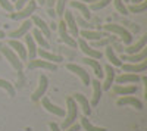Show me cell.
<instances>
[{
  "label": "cell",
  "mask_w": 147,
  "mask_h": 131,
  "mask_svg": "<svg viewBox=\"0 0 147 131\" xmlns=\"http://www.w3.org/2000/svg\"><path fill=\"white\" fill-rule=\"evenodd\" d=\"M66 106H68V112H66V120L62 124L63 130H66L69 125H72L74 122L77 121V118H78V106H77V102L74 100V97H68L66 99Z\"/></svg>",
  "instance_id": "obj_1"
},
{
  "label": "cell",
  "mask_w": 147,
  "mask_h": 131,
  "mask_svg": "<svg viewBox=\"0 0 147 131\" xmlns=\"http://www.w3.org/2000/svg\"><path fill=\"white\" fill-rule=\"evenodd\" d=\"M103 30L107 31V32H115V34L121 35V38H122V41H124V44L131 46V43H132V35H131V32L127 31L124 27L116 25V24H106V25H103Z\"/></svg>",
  "instance_id": "obj_2"
},
{
  "label": "cell",
  "mask_w": 147,
  "mask_h": 131,
  "mask_svg": "<svg viewBox=\"0 0 147 131\" xmlns=\"http://www.w3.org/2000/svg\"><path fill=\"white\" fill-rule=\"evenodd\" d=\"M35 9H37V2L35 0H30V2L27 3V6L25 7H22L21 10H18V12H10V18L13 19V21H21V19H27V18H30L34 12H35Z\"/></svg>",
  "instance_id": "obj_3"
},
{
  "label": "cell",
  "mask_w": 147,
  "mask_h": 131,
  "mask_svg": "<svg viewBox=\"0 0 147 131\" xmlns=\"http://www.w3.org/2000/svg\"><path fill=\"white\" fill-rule=\"evenodd\" d=\"M0 52H2L3 56L10 62V65L13 66L18 72H21V71H22V61L18 57V55L12 50V49H9L7 46H0Z\"/></svg>",
  "instance_id": "obj_4"
},
{
  "label": "cell",
  "mask_w": 147,
  "mask_h": 131,
  "mask_svg": "<svg viewBox=\"0 0 147 131\" xmlns=\"http://www.w3.org/2000/svg\"><path fill=\"white\" fill-rule=\"evenodd\" d=\"M63 16H65V24H66V27L69 28L71 31V37H78V25H77V21H75V16L72 15V12L71 10H65L63 12Z\"/></svg>",
  "instance_id": "obj_5"
},
{
  "label": "cell",
  "mask_w": 147,
  "mask_h": 131,
  "mask_svg": "<svg viewBox=\"0 0 147 131\" xmlns=\"http://www.w3.org/2000/svg\"><path fill=\"white\" fill-rule=\"evenodd\" d=\"M77 44L80 46V49H81L85 55H87V57L96 59V61H99V59H102V53H100L99 50L93 49V47H90V46L87 44V41H85L84 38H80V40L77 41Z\"/></svg>",
  "instance_id": "obj_6"
},
{
  "label": "cell",
  "mask_w": 147,
  "mask_h": 131,
  "mask_svg": "<svg viewBox=\"0 0 147 131\" xmlns=\"http://www.w3.org/2000/svg\"><path fill=\"white\" fill-rule=\"evenodd\" d=\"M37 68H43V69H49V71H56L57 69V66L53 62L44 61V59H30L28 69H37Z\"/></svg>",
  "instance_id": "obj_7"
},
{
  "label": "cell",
  "mask_w": 147,
  "mask_h": 131,
  "mask_svg": "<svg viewBox=\"0 0 147 131\" xmlns=\"http://www.w3.org/2000/svg\"><path fill=\"white\" fill-rule=\"evenodd\" d=\"M66 68L71 71V72H74L75 75H78L80 78H81V81H82V84L84 86H88L90 84V75H88V72L85 69H82L81 66H78V65H75V63H68L66 65Z\"/></svg>",
  "instance_id": "obj_8"
},
{
  "label": "cell",
  "mask_w": 147,
  "mask_h": 131,
  "mask_svg": "<svg viewBox=\"0 0 147 131\" xmlns=\"http://www.w3.org/2000/svg\"><path fill=\"white\" fill-rule=\"evenodd\" d=\"M57 30H59L60 40H62V41H65V43H66L68 46H71V47H77V46H78V44H77V40L74 38V37H71V35L66 32V24H65V21H63V19L59 22Z\"/></svg>",
  "instance_id": "obj_9"
},
{
  "label": "cell",
  "mask_w": 147,
  "mask_h": 131,
  "mask_svg": "<svg viewBox=\"0 0 147 131\" xmlns=\"http://www.w3.org/2000/svg\"><path fill=\"white\" fill-rule=\"evenodd\" d=\"M31 28H32V22H31V19H25V21L22 22V25H21L18 30L9 32V37H10V38H13V40H16V38H19V37H24L25 34H28V31H30Z\"/></svg>",
  "instance_id": "obj_10"
},
{
  "label": "cell",
  "mask_w": 147,
  "mask_h": 131,
  "mask_svg": "<svg viewBox=\"0 0 147 131\" xmlns=\"http://www.w3.org/2000/svg\"><path fill=\"white\" fill-rule=\"evenodd\" d=\"M47 87H49V78H47L46 75H43V74H41V75H40V84H38V88H37V90L32 93L31 99H32L34 102L40 100V99L44 96V93H46Z\"/></svg>",
  "instance_id": "obj_11"
},
{
  "label": "cell",
  "mask_w": 147,
  "mask_h": 131,
  "mask_svg": "<svg viewBox=\"0 0 147 131\" xmlns=\"http://www.w3.org/2000/svg\"><path fill=\"white\" fill-rule=\"evenodd\" d=\"M41 103H43V108L46 111H49L50 113H53L56 116H65V109L63 108H59V106H56V105H53L47 97H41Z\"/></svg>",
  "instance_id": "obj_12"
},
{
  "label": "cell",
  "mask_w": 147,
  "mask_h": 131,
  "mask_svg": "<svg viewBox=\"0 0 147 131\" xmlns=\"http://www.w3.org/2000/svg\"><path fill=\"white\" fill-rule=\"evenodd\" d=\"M31 16H32L31 18V22L34 24V25L38 27V30L41 31V34L44 35V37H52V30L46 24V21H43L40 16H37V15H31Z\"/></svg>",
  "instance_id": "obj_13"
},
{
  "label": "cell",
  "mask_w": 147,
  "mask_h": 131,
  "mask_svg": "<svg viewBox=\"0 0 147 131\" xmlns=\"http://www.w3.org/2000/svg\"><path fill=\"white\" fill-rule=\"evenodd\" d=\"M9 47H12V49H15L19 55V59L21 61H25V59L28 57V53H27V49H25V46H24L22 43H19L18 40H13V38H10L7 41Z\"/></svg>",
  "instance_id": "obj_14"
},
{
  "label": "cell",
  "mask_w": 147,
  "mask_h": 131,
  "mask_svg": "<svg viewBox=\"0 0 147 131\" xmlns=\"http://www.w3.org/2000/svg\"><path fill=\"white\" fill-rule=\"evenodd\" d=\"M37 55H40V57L44 59V61L53 62V63H60V62H63V57H62V56L55 55V53H49L46 49H37Z\"/></svg>",
  "instance_id": "obj_15"
},
{
  "label": "cell",
  "mask_w": 147,
  "mask_h": 131,
  "mask_svg": "<svg viewBox=\"0 0 147 131\" xmlns=\"http://www.w3.org/2000/svg\"><path fill=\"white\" fill-rule=\"evenodd\" d=\"M146 44H147V35H143V37L134 44V46H128L127 49H122L125 53H128V55H134V53H138V52H141L144 47H146Z\"/></svg>",
  "instance_id": "obj_16"
},
{
  "label": "cell",
  "mask_w": 147,
  "mask_h": 131,
  "mask_svg": "<svg viewBox=\"0 0 147 131\" xmlns=\"http://www.w3.org/2000/svg\"><path fill=\"white\" fill-rule=\"evenodd\" d=\"M74 100L81 105V108H82V111H84V116H90V113H91V108H90L88 100H87V97H85L84 94H81V93H75V94H74Z\"/></svg>",
  "instance_id": "obj_17"
},
{
  "label": "cell",
  "mask_w": 147,
  "mask_h": 131,
  "mask_svg": "<svg viewBox=\"0 0 147 131\" xmlns=\"http://www.w3.org/2000/svg\"><path fill=\"white\" fill-rule=\"evenodd\" d=\"M91 84H93V100H91V105L93 106H97V105H99V102H100L103 88H102V84H100L99 80H93Z\"/></svg>",
  "instance_id": "obj_18"
},
{
  "label": "cell",
  "mask_w": 147,
  "mask_h": 131,
  "mask_svg": "<svg viewBox=\"0 0 147 131\" xmlns=\"http://www.w3.org/2000/svg\"><path fill=\"white\" fill-rule=\"evenodd\" d=\"M118 105L119 106H124V105H131V106H134L136 109H138V111H141L143 109V103L137 99V97H134V96H125V97H121L119 100H118Z\"/></svg>",
  "instance_id": "obj_19"
},
{
  "label": "cell",
  "mask_w": 147,
  "mask_h": 131,
  "mask_svg": "<svg viewBox=\"0 0 147 131\" xmlns=\"http://www.w3.org/2000/svg\"><path fill=\"white\" fill-rule=\"evenodd\" d=\"M82 62H84V63H87V65H90V66L93 68V71H94V74H96L97 78H102V77H103V68H102V65H100L99 61H96V59H91V57H84V59H82Z\"/></svg>",
  "instance_id": "obj_20"
},
{
  "label": "cell",
  "mask_w": 147,
  "mask_h": 131,
  "mask_svg": "<svg viewBox=\"0 0 147 131\" xmlns=\"http://www.w3.org/2000/svg\"><path fill=\"white\" fill-rule=\"evenodd\" d=\"M122 69L127 71V72H143V71L147 69V61H141V63H122L121 65Z\"/></svg>",
  "instance_id": "obj_21"
},
{
  "label": "cell",
  "mask_w": 147,
  "mask_h": 131,
  "mask_svg": "<svg viewBox=\"0 0 147 131\" xmlns=\"http://www.w3.org/2000/svg\"><path fill=\"white\" fill-rule=\"evenodd\" d=\"M105 71H106V81H105V84L102 86V88L103 90H110L112 82L115 80V69L112 68V65H106L105 66Z\"/></svg>",
  "instance_id": "obj_22"
},
{
  "label": "cell",
  "mask_w": 147,
  "mask_h": 131,
  "mask_svg": "<svg viewBox=\"0 0 147 131\" xmlns=\"http://www.w3.org/2000/svg\"><path fill=\"white\" fill-rule=\"evenodd\" d=\"M103 37H107L106 34L103 32H97V31H91V30H82L81 31V38L84 40H93V41H97Z\"/></svg>",
  "instance_id": "obj_23"
},
{
  "label": "cell",
  "mask_w": 147,
  "mask_h": 131,
  "mask_svg": "<svg viewBox=\"0 0 147 131\" xmlns=\"http://www.w3.org/2000/svg\"><path fill=\"white\" fill-rule=\"evenodd\" d=\"M113 91L119 96H128V94H134L137 91V86H122V84H118L113 87Z\"/></svg>",
  "instance_id": "obj_24"
},
{
  "label": "cell",
  "mask_w": 147,
  "mask_h": 131,
  "mask_svg": "<svg viewBox=\"0 0 147 131\" xmlns=\"http://www.w3.org/2000/svg\"><path fill=\"white\" fill-rule=\"evenodd\" d=\"M146 57H147V49L144 47V49L138 53H134V55H124L122 56V61H129V62H134V63H137L140 61H146Z\"/></svg>",
  "instance_id": "obj_25"
},
{
  "label": "cell",
  "mask_w": 147,
  "mask_h": 131,
  "mask_svg": "<svg viewBox=\"0 0 147 131\" xmlns=\"http://www.w3.org/2000/svg\"><path fill=\"white\" fill-rule=\"evenodd\" d=\"M72 7H75V9H78L80 12H81V15L85 18V19H90L91 18V14H90V9H88V6L85 5V3H82V2H78V0H75V2H71L69 3Z\"/></svg>",
  "instance_id": "obj_26"
},
{
  "label": "cell",
  "mask_w": 147,
  "mask_h": 131,
  "mask_svg": "<svg viewBox=\"0 0 147 131\" xmlns=\"http://www.w3.org/2000/svg\"><path fill=\"white\" fill-rule=\"evenodd\" d=\"M24 37H25V41H27V47H28L27 53L30 55V59H35V56H37V46H35V41L32 38V35L25 34Z\"/></svg>",
  "instance_id": "obj_27"
},
{
  "label": "cell",
  "mask_w": 147,
  "mask_h": 131,
  "mask_svg": "<svg viewBox=\"0 0 147 131\" xmlns=\"http://www.w3.org/2000/svg\"><path fill=\"white\" fill-rule=\"evenodd\" d=\"M140 80H141L140 75L129 72V74H122V75H119V77L116 78V82H118V84H125V82H137V81H140Z\"/></svg>",
  "instance_id": "obj_28"
},
{
  "label": "cell",
  "mask_w": 147,
  "mask_h": 131,
  "mask_svg": "<svg viewBox=\"0 0 147 131\" xmlns=\"http://www.w3.org/2000/svg\"><path fill=\"white\" fill-rule=\"evenodd\" d=\"M32 38H34V41L38 43L43 49H49V43H47V40L44 38V35L41 34V31H40L38 28L32 30Z\"/></svg>",
  "instance_id": "obj_29"
},
{
  "label": "cell",
  "mask_w": 147,
  "mask_h": 131,
  "mask_svg": "<svg viewBox=\"0 0 147 131\" xmlns=\"http://www.w3.org/2000/svg\"><path fill=\"white\" fill-rule=\"evenodd\" d=\"M106 56H107L109 61L112 62V65H115V66H121V65H122V61L115 55L112 46H106Z\"/></svg>",
  "instance_id": "obj_30"
},
{
  "label": "cell",
  "mask_w": 147,
  "mask_h": 131,
  "mask_svg": "<svg viewBox=\"0 0 147 131\" xmlns=\"http://www.w3.org/2000/svg\"><path fill=\"white\" fill-rule=\"evenodd\" d=\"M81 127L85 128V131H107L106 128L94 127V125L88 121V118H87V116H82V118H81Z\"/></svg>",
  "instance_id": "obj_31"
},
{
  "label": "cell",
  "mask_w": 147,
  "mask_h": 131,
  "mask_svg": "<svg viewBox=\"0 0 147 131\" xmlns=\"http://www.w3.org/2000/svg\"><path fill=\"white\" fill-rule=\"evenodd\" d=\"M147 9V2L146 0H143V2L140 3H136V5H131L127 7L128 12H131V14H141V12H144Z\"/></svg>",
  "instance_id": "obj_32"
},
{
  "label": "cell",
  "mask_w": 147,
  "mask_h": 131,
  "mask_svg": "<svg viewBox=\"0 0 147 131\" xmlns=\"http://www.w3.org/2000/svg\"><path fill=\"white\" fill-rule=\"evenodd\" d=\"M0 87H2L3 90H6V91L9 93V96H12V97H13L15 94H16V90H15L13 84H10V82L6 81V80H2V78H0Z\"/></svg>",
  "instance_id": "obj_33"
},
{
  "label": "cell",
  "mask_w": 147,
  "mask_h": 131,
  "mask_svg": "<svg viewBox=\"0 0 147 131\" xmlns=\"http://www.w3.org/2000/svg\"><path fill=\"white\" fill-rule=\"evenodd\" d=\"M68 3V0H56V12L55 14L57 16H63V12H65V5Z\"/></svg>",
  "instance_id": "obj_34"
},
{
  "label": "cell",
  "mask_w": 147,
  "mask_h": 131,
  "mask_svg": "<svg viewBox=\"0 0 147 131\" xmlns=\"http://www.w3.org/2000/svg\"><path fill=\"white\" fill-rule=\"evenodd\" d=\"M110 2H112V0H100V2H94V3H91L90 10H100V9L106 7Z\"/></svg>",
  "instance_id": "obj_35"
},
{
  "label": "cell",
  "mask_w": 147,
  "mask_h": 131,
  "mask_svg": "<svg viewBox=\"0 0 147 131\" xmlns=\"http://www.w3.org/2000/svg\"><path fill=\"white\" fill-rule=\"evenodd\" d=\"M113 2H115V7H116V10L119 12V14H124V15L128 14L127 6L124 5V2H122V0H113Z\"/></svg>",
  "instance_id": "obj_36"
},
{
  "label": "cell",
  "mask_w": 147,
  "mask_h": 131,
  "mask_svg": "<svg viewBox=\"0 0 147 131\" xmlns=\"http://www.w3.org/2000/svg\"><path fill=\"white\" fill-rule=\"evenodd\" d=\"M0 6H2L5 10H7L9 12V14H10V12H13V5H12L10 2H9V0H0Z\"/></svg>",
  "instance_id": "obj_37"
},
{
  "label": "cell",
  "mask_w": 147,
  "mask_h": 131,
  "mask_svg": "<svg viewBox=\"0 0 147 131\" xmlns=\"http://www.w3.org/2000/svg\"><path fill=\"white\" fill-rule=\"evenodd\" d=\"M75 21H77V24H80V25H81V27H82L84 30H87V28L90 30V28H91V25H88V24L85 22V21H84V19L81 18V16H77V19H75Z\"/></svg>",
  "instance_id": "obj_38"
},
{
  "label": "cell",
  "mask_w": 147,
  "mask_h": 131,
  "mask_svg": "<svg viewBox=\"0 0 147 131\" xmlns=\"http://www.w3.org/2000/svg\"><path fill=\"white\" fill-rule=\"evenodd\" d=\"M30 2V0H16V5H15V7H16V10H21L24 6H27V3Z\"/></svg>",
  "instance_id": "obj_39"
},
{
  "label": "cell",
  "mask_w": 147,
  "mask_h": 131,
  "mask_svg": "<svg viewBox=\"0 0 147 131\" xmlns=\"http://www.w3.org/2000/svg\"><path fill=\"white\" fill-rule=\"evenodd\" d=\"M80 128H81L80 124H75V122H74L72 125H69V127L66 128V131H80Z\"/></svg>",
  "instance_id": "obj_40"
},
{
  "label": "cell",
  "mask_w": 147,
  "mask_h": 131,
  "mask_svg": "<svg viewBox=\"0 0 147 131\" xmlns=\"http://www.w3.org/2000/svg\"><path fill=\"white\" fill-rule=\"evenodd\" d=\"M49 127H50L52 131H60V127H59L56 122H50V124H49Z\"/></svg>",
  "instance_id": "obj_41"
},
{
  "label": "cell",
  "mask_w": 147,
  "mask_h": 131,
  "mask_svg": "<svg viewBox=\"0 0 147 131\" xmlns=\"http://www.w3.org/2000/svg\"><path fill=\"white\" fill-rule=\"evenodd\" d=\"M44 3H46V5L49 6V7H50V9H52V7L55 6V3H56V0H46V2H44Z\"/></svg>",
  "instance_id": "obj_42"
},
{
  "label": "cell",
  "mask_w": 147,
  "mask_h": 131,
  "mask_svg": "<svg viewBox=\"0 0 147 131\" xmlns=\"http://www.w3.org/2000/svg\"><path fill=\"white\" fill-rule=\"evenodd\" d=\"M94 44H96V46H106L107 41H106V40H103V41H96Z\"/></svg>",
  "instance_id": "obj_43"
},
{
  "label": "cell",
  "mask_w": 147,
  "mask_h": 131,
  "mask_svg": "<svg viewBox=\"0 0 147 131\" xmlns=\"http://www.w3.org/2000/svg\"><path fill=\"white\" fill-rule=\"evenodd\" d=\"M78 2H82V3H94V2H99V0H78Z\"/></svg>",
  "instance_id": "obj_44"
},
{
  "label": "cell",
  "mask_w": 147,
  "mask_h": 131,
  "mask_svg": "<svg viewBox=\"0 0 147 131\" xmlns=\"http://www.w3.org/2000/svg\"><path fill=\"white\" fill-rule=\"evenodd\" d=\"M5 37H6V32L0 30V40H2V38H5Z\"/></svg>",
  "instance_id": "obj_45"
},
{
  "label": "cell",
  "mask_w": 147,
  "mask_h": 131,
  "mask_svg": "<svg viewBox=\"0 0 147 131\" xmlns=\"http://www.w3.org/2000/svg\"><path fill=\"white\" fill-rule=\"evenodd\" d=\"M49 15H50L52 18H55V16H56V14L53 12V9H50V10H49Z\"/></svg>",
  "instance_id": "obj_46"
},
{
  "label": "cell",
  "mask_w": 147,
  "mask_h": 131,
  "mask_svg": "<svg viewBox=\"0 0 147 131\" xmlns=\"http://www.w3.org/2000/svg\"><path fill=\"white\" fill-rule=\"evenodd\" d=\"M129 2H132V5H136V3H140V2H143V0H129Z\"/></svg>",
  "instance_id": "obj_47"
},
{
  "label": "cell",
  "mask_w": 147,
  "mask_h": 131,
  "mask_svg": "<svg viewBox=\"0 0 147 131\" xmlns=\"http://www.w3.org/2000/svg\"><path fill=\"white\" fill-rule=\"evenodd\" d=\"M37 2H38V3H40V5H43V3H44V2H46V0H37Z\"/></svg>",
  "instance_id": "obj_48"
},
{
  "label": "cell",
  "mask_w": 147,
  "mask_h": 131,
  "mask_svg": "<svg viewBox=\"0 0 147 131\" xmlns=\"http://www.w3.org/2000/svg\"><path fill=\"white\" fill-rule=\"evenodd\" d=\"M124 2H129V0H124Z\"/></svg>",
  "instance_id": "obj_49"
},
{
  "label": "cell",
  "mask_w": 147,
  "mask_h": 131,
  "mask_svg": "<svg viewBox=\"0 0 147 131\" xmlns=\"http://www.w3.org/2000/svg\"><path fill=\"white\" fill-rule=\"evenodd\" d=\"M12 2H16V0H12Z\"/></svg>",
  "instance_id": "obj_50"
},
{
  "label": "cell",
  "mask_w": 147,
  "mask_h": 131,
  "mask_svg": "<svg viewBox=\"0 0 147 131\" xmlns=\"http://www.w3.org/2000/svg\"><path fill=\"white\" fill-rule=\"evenodd\" d=\"M0 46H2V44H0Z\"/></svg>",
  "instance_id": "obj_51"
}]
</instances>
